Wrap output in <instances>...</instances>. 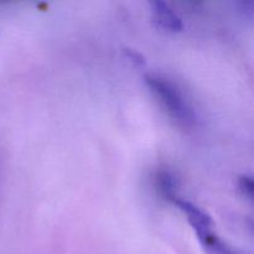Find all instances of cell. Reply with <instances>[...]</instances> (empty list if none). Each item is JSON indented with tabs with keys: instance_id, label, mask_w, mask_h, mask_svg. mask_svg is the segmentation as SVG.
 <instances>
[{
	"instance_id": "cell-1",
	"label": "cell",
	"mask_w": 254,
	"mask_h": 254,
	"mask_svg": "<svg viewBox=\"0 0 254 254\" xmlns=\"http://www.w3.org/2000/svg\"><path fill=\"white\" fill-rule=\"evenodd\" d=\"M144 79L154 98L176 126L183 129H192L197 126L195 108L176 83L158 73H148Z\"/></svg>"
},
{
	"instance_id": "cell-2",
	"label": "cell",
	"mask_w": 254,
	"mask_h": 254,
	"mask_svg": "<svg viewBox=\"0 0 254 254\" xmlns=\"http://www.w3.org/2000/svg\"><path fill=\"white\" fill-rule=\"evenodd\" d=\"M151 19L158 29L170 34H178L184 30V22L180 15L166 1L150 2Z\"/></svg>"
},
{
	"instance_id": "cell-3",
	"label": "cell",
	"mask_w": 254,
	"mask_h": 254,
	"mask_svg": "<svg viewBox=\"0 0 254 254\" xmlns=\"http://www.w3.org/2000/svg\"><path fill=\"white\" fill-rule=\"evenodd\" d=\"M155 186L159 195L166 201L171 202L174 198L178 197L179 183L173 171L168 169H160L155 175Z\"/></svg>"
},
{
	"instance_id": "cell-4",
	"label": "cell",
	"mask_w": 254,
	"mask_h": 254,
	"mask_svg": "<svg viewBox=\"0 0 254 254\" xmlns=\"http://www.w3.org/2000/svg\"><path fill=\"white\" fill-rule=\"evenodd\" d=\"M197 240L207 254H241L225 241L221 240L213 231L198 236Z\"/></svg>"
},
{
	"instance_id": "cell-5",
	"label": "cell",
	"mask_w": 254,
	"mask_h": 254,
	"mask_svg": "<svg viewBox=\"0 0 254 254\" xmlns=\"http://www.w3.org/2000/svg\"><path fill=\"white\" fill-rule=\"evenodd\" d=\"M238 190H240L241 195L247 200L252 201L253 197V180L252 176L250 175H242L238 180Z\"/></svg>"
},
{
	"instance_id": "cell-6",
	"label": "cell",
	"mask_w": 254,
	"mask_h": 254,
	"mask_svg": "<svg viewBox=\"0 0 254 254\" xmlns=\"http://www.w3.org/2000/svg\"><path fill=\"white\" fill-rule=\"evenodd\" d=\"M126 55H127V57H128V59L130 60V61L133 62L134 64L141 66V64H145V61H144V57L141 56L139 52L133 51V50H126Z\"/></svg>"
}]
</instances>
